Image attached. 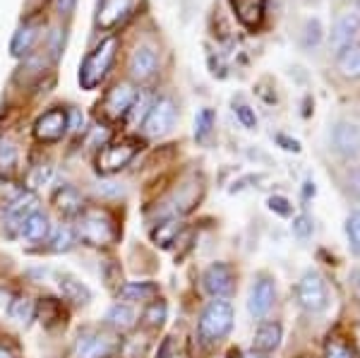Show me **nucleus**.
<instances>
[{
  "mask_svg": "<svg viewBox=\"0 0 360 358\" xmlns=\"http://www.w3.org/2000/svg\"><path fill=\"white\" fill-rule=\"evenodd\" d=\"M358 37H360V13L358 10H351V13L341 15L339 20H336V25L332 27L329 49H332V53L341 56L344 51L351 49V46H356Z\"/></svg>",
  "mask_w": 360,
  "mask_h": 358,
  "instance_id": "nucleus-7",
  "label": "nucleus"
},
{
  "mask_svg": "<svg viewBox=\"0 0 360 358\" xmlns=\"http://www.w3.org/2000/svg\"><path fill=\"white\" fill-rule=\"evenodd\" d=\"M127 70H130V77L135 79V82H147V79H152L156 70H159V58H156L154 49H149V46L135 49Z\"/></svg>",
  "mask_w": 360,
  "mask_h": 358,
  "instance_id": "nucleus-15",
  "label": "nucleus"
},
{
  "mask_svg": "<svg viewBox=\"0 0 360 358\" xmlns=\"http://www.w3.org/2000/svg\"><path fill=\"white\" fill-rule=\"evenodd\" d=\"M176 115H178L176 101L171 96H159L156 101H152V108L144 115L139 128H142L147 137H164L173 128V123H176Z\"/></svg>",
  "mask_w": 360,
  "mask_h": 358,
  "instance_id": "nucleus-4",
  "label": "nucleus"
},
{
  "mask_svg": "<svg viewBox=\"0 0 360 358\" xmlns=\"http://www.w3.org/2000/svg\"><path fill=\"white\" fill-rule=\"evenodd\" d=\"M332 144L339 157H344L348 161H358L360 159V128L353 123H346V120L336 123L332 130Z\"/></svg>",
  "mask_w": 360,
  "mask_h": 358,
  "instance_id": "nucleus-11",
  "label": "nucleus"
},
{
  "mask_svg": "<svg viewBox=\"0 0 360 358\" xmlns=\"http://www.w3.org/2000/svg\"><path fill=\"white\" fill-rule=\"evenodd\" d=\"M20 236L27 241V243H44V241H49V236H51V222H49V217H46L44 212L37 210L25 222V226H22V234Z\"/></svg>",
  "mask_w": 360,
  "mask_h": 358,
  "instance_id": "nucleus-21",
  "label": "nucleus"
},
{
  "mask_svg": "<svg viewBox=\"0 0 360 358\" xmlns=\"http://www.w3.org/2000/svg\"><path fill=\"white\" fill-rule=\"evenodd\" d=\"M75 3H77V0H53L56 13L60 17H70V15H72V10H75Z\"/></svg>",
  "mask_w": 360,
  "mask_h": 358,
  "instance_id": "nucleus-42",
  "label": "nucleus"
},
{
  "mask_svg": "<svg viewBox=\"0 0 360 358\" xmlns=\"http://www.w3.org/2000/svg\"><path fill=\"white\" fill-rule=\"evenodd\" d=\"M49 243L53 252H68L75 248V231L70 226H58L56 231H51Z\"/></svg>",
  "mask_w": 360,
  "mask_h": 358,
  "instance_id": "nucleus-27",
  "label": "nucleus"
},
{
  "mask_svg": "<svg viewBox=\"0 0 360 358\" xmlns=\"http://www.w3.org/2000/svg\"><path fill=\"white\" fill-rule=\"evenodd\" d=\"M202 284H205V291L212 293L214 298H226L233 293L236 288V276L233 269L226 262H214L207 267L205 276H202Z\"/></svg>",
  "mask_w": 360,
  "mask_h": 358,
  "instance_id": "nucleus-10",
  "label": "nucleus"
},
{
  "mask_svg": "<svg viewBox=\"0 0 360 358\" xmlns=\"http://www.w3.org/2000/svg\"><path fill=\"white\" fill-rule=\"evenodd\" d=\"M339 70L348 79H360V46H351L339 56Z\"/></svg>",
  "mask_w": 360,
  "mask_h": 358,
  "instance_id": "nucleus-26",
  "label": "nucleus"
},
{
  "mask_svg": "<svg viewBox=\"0 0 360 358\" xmlns=\"http://www.w3.org/2000/svg\"><path fill=\"white\" fill-rule=\"evenodd\" d=\"M34 313H37V308H34V303L29 301L27 296H17L8 305V315L17 322H29L34 317Z\"/></svg>",
  "mask_w": 360,
  "mask_h": 358,
  "instance_id": "nucleus-28",
  "label": "nucleus"
},
{
  "mask_svg": "<svg viewBox=\"0 0 360 358\" xmlns=\"http://www.w3.org/2000/svg\"><path fill=\"white\" fill-rule=\"evenodd\" d=\"M115 51H118V39L108 37L84 58L82 65H79V84H82V89H96L106 79L115 60Z\"/></svg>",
  "mask_w": 360,
  "mask_h": 358,
  "instance_id": "nucleus-1",
  "label": "nucleus"
},
{
  "mask_svg": "<svg viewBox=\"0 0 360 358\" xmlns=\"http://www.w3.org/2000/svg\"><path fill=\"white\" fill-rule=\"evenodd\" d=\"M113 351V342L108 337H101V334L86 332L79 334V339L75 342L72 349V358H108Z\"/></svg>",
  "mask_w": 360,
  "mask_h": 358,
  "instance_id": "nucleus-14",
  "label": "nucleus"
},
{
  "mask_svg": "<svg viewBox=\"0 0 360 358\" xmlns=\"http://www.w3.org/2000/svg\"><path fill=\"white\" fill-rule=\"evenodd\" d=\"M60 41H63V32H60V29H56V32H53V41H51V44H53V56L58 58V56H60Z\"/></svg>",
  "mask_w": 360,
  "mask_h": 358,
  "instance_id": "nucleus-45",
  "label": "nucleus"
},
{
  "mask_svg": "<svg viewBox=\"0 0 360 358\" xmlns=\"http://www.w3.org/2000/svg\"><path fill=\"white\" fill-rule=\"evenodd\" d=\"M274 301H276V286H274V281L266 279V276H259V279L255 281L252 291H250L248 310L255 317H264L271 310Z\"/></svg>",
  "mask_w": 360,
  "mask_h": 358,
  "instance_id": "nucleus-13",
  "label": "nucleus"
},
{
  "mask_svg": "<svg viewBox=\"0 0 360 358\" xmlns=\"http://www.w3.org/2000/svg\"><path fill=\"white\" fill-rule=\"evenodd\" d=\"M214 120H217V115H214L212 108H202V111L195 115V140L197 142L209 140V135H212V130H214Z\"/></svg>",
  "mask_w": 360,
  "mask_h": 358,
  "instance_id": "nucleus-29",
  "label": "nucleus"
},
{
  "mask_svg": "<svg viewBox=\"0 0 360 358\" xmlns=\"http://www.w3.org/2000/svg\"><path fill=\"white\" fill-rule=\"evenodd\" d=\"M156 296H159V286L154 281H127L118 288V298H123V301L152 303Z\"/></svg>",
  "mask_w": 360,
  "mask_h": 358,
  "instance_id": "nucleus-19",
  "label": "nucleus"
},
{
  "mask_svg": "<svg viewBox=\"0 0 360 358\" xmlns=\"http://www.w3.org/2000/svg\"><path fill=\"white\" fill-rule=\"evenodd\" d=\"M79 238L86 245H111L118 238V229H115L113 217L106 210H82L79 215Z\"/></svg>",
  "mask_w": 360,
  "mask_h": 358,
  "instance_id": "nucleus-3",
  "label": "nucleus"
},
{
  "mask_svg": "<svg viewBox=\"0 0 360 358\" xmlns=\"http://www.w3.org/2000/svg\"><path fill=\"white\" fill-rule=\"evenodd\" d=\"M37 39H39V25H34V22H25V25L15 32L13 41H10V53H13L15 58L29 56V51L34 49V44H37Z\"/></svg>",
  "mask_w": 360,
  "mask_h": 358,
  "instance_id": "nucleus-22",
  "label": "nucleus"
},
{
  "mask_svg": "<svg viewBox=\"0 0 360 358\" xmlns=\"http://www.w3.org/2000/svg\"><path fill=\"white\" fill-rule=\"evenodd\" d=\"M98 193L106 195V198H113V195H123V188L118 183H98Z\"/></svg>",
  "mask_w": 360,
  "mask_h": 358,
  "instance_id": "nucleus-43",
  "label": "nucleus"
},
{
  "mask_svg": "<svg viewBox=\"0 0 360 358\" xmlns=\"http://www.w3.org/2000/svg\"><path fill=\"white\" fill-rule=\"evenodd\" d=\"M231 327H233V308H231L229 301L217 298L205 308L197 332H200V339L205 344H217L231 332Z\"/></svg>",
  "mask_w": 360,
  "mask_h": 358,
  "instance_id": "nucleus-2",
  "label": "nucleus"
},
{
  "mask_svg": "<svg viewBox=\"0 0 360 358\" xmlns=\"http://www.w3.org/2000/svg\"><path fill=\"white\" fill-rule=\"evenodd\" d=\"M17 166V149L5 137H0V173H10Z\"/></svg>",
  "mask_w": 360,
  "mask_h": 358,
  "instance_id": "nucleus-31",
  "label": "nucleus"
},
{
  "mask_svg": "<svg viewBox=\"0 0 360 358\" xmlns=\"http://www.w3.org/2000/svg\"><path fill=\"white\" fill-rule=\"evenodd\" d=\"M322 39V22L319 20H307L305 32H303V46L305 49H315Z\"/></svg>",
  "mask_w": 360,
  "mask_h": 358,
  "instance_id": "nucleus-34",
  "label": "nucleus"
},
{
  "mask_svg": "<svg viewBox=\"0 0 360 358\" xmlns=\"http://www.w3.org/2000/svg\"><path fill=\"white\" fill-rule=\"evenodd\" d=\"M266 207H269V210L278 217H291V212H293L291 202L283 198V195H271V198L266 200Z\"/></svg>",
  "mask_w": 360,
  "mask_h": 358,
  "instance_id": "nucleus-38",
  "label": "nucleus"
},
{
  "mask_svg": "<svg viewBox=\"0 0 360 358\" xmlns=\"http://www.w3.org/2000/svg\"><path fill=\"white\" fill-rule=\"evenodd\" d=\"M68 132V111L63 108H51L44 115H39L34 123V137L39 142H58Z\"/></svg>",
  "mask_w": 360,
  "mask_h": 358,
  "instance_id": "nucleus-9",
  "label": "nucleus"
},
{
  "mask_svg": "<svg viewBox=\"0 0 360 358\" xmlns=\"http://www.w3.org/2000/svg\"><path fill=\"white\" fill-rule=\"evenodd\" d=\"M236 115L243 123V128H248V130L257 128V115H255V111L248 106V103H236Z\"/></svg>",
  "mask_w": 360,
  "mask_h": 358,
  "instance_id": "nucleus-39",
  "label": "nucleus"
},
{
  "mask_svg": "<svg viewBox=\"0 0 360 358\" xmlns=\"http://www.w3.org/2000/svg\"><path fill=\"white\" fill-rule=\"evenodd\" d=\"M231 8L243 27L257 29L266 13V0H231Z\"/></svg>",
  "mask_w": 360,
  "mask_h": 358,
  "instance_id": "nucleus-17",
  "label": "nucleus"
},
{
  "mask_svg": "<svg viewBox=\"0 0 360 358\" xmlns=\"http://www.w3.org/2000/svg\"><path fill=\"white\" fill-rule=\"evenodd\" d=\"M0 358H13L10 356V351H5V346H0Z\"/></svg>",
  "mask_w": 360,
  "mask_h": 358,
  "instance_id": "nucleus-47",
  "label": "nucleus"
},
{
  "mask_svg": "<svg viewBox=\"0 0 360 358\" xmlns=\"http://www.w3.org/2000/svg\"><path fill=\"white\" fill-rule=\"evenodd\" d=\"M58 288H60L63 298H68V301H72L77 305H84V303L91 301L89 288H86L79 279H75V276H70V274H63L60 279H58Z\"/></svg>",
  "mask_w": 360,
  "mask_h": 358,
  "instance_id": "nucleus-23",
  "label": "nucleus"
},
{
  "mask_svg": "<svg viewBox=\"0 0 360 358\" xmlns=\"http://www.w3.org/2000/svg\"><path fill=\"white\" fill-rule=\"evenodd\" d=\"M53 178V169L49 164H39L37 169L29 173V186L32 188H39V186H46V183Z\"/></svg>",
  "mask_w": 360,
  "mask_h": 358,
  "instance_id": "nucleus-35",
  "label": "nucleus"
},
{
  "mask_svg": "<svg viewBox=\"0 0 360 358\" xmlns=\"http://www.w3.org/2000/svg\"><path fill=\"white\" fill-rule=\"evenodd\" d=\"M346 236H348V243H351V250L360 255V210L353 212L346 219Z\"/></svg>",
  "mask_w": 360,
  "mask_h": 358,
  "instance_id": "nucleus-33",
  "label": "nucleus"
},
{
  "mask_svg": "<svg viewBox=\"0 0 360 358\" xmlns=\"http://www.w3.org/2000/svg\"><path fill=\"white\" fill-rule=\"evenodd\" d=\"M139 152V144L135 140H120V142H113V144H106L101 149L96 159V166L101 173H115L120 169H125L135 154Z\"/></svg>",
  "mask_w": 360,
  "mask_h": 358,
  "instance_id": "nucleus-6",
  "label": "nucleus"
},
{
  "mask_svg": "<svg viewBox=\"0 0 360 358\" xmlns=\"http://www.w3.org/2000/svg\"><path fill=\"white\" fill-rule=\"evenodd\" d=\"M132 0H101L96 10V27L98 29H115L130 13Z\"/></svg>",
  "mask_w": 360,
  "mask_h": 358,
  "instance_id": "nucleus-16",
  "label": "nucleus"
},
{
  "mask_svg": "<svg viewBox=\"0 0 360 358\" xmlns=\"http://www.w3.org/2000/svg\"><path fill=\"white\" fill-rule=\"evenodd\" d=\"M348 190H351L356 198H360V169L348 173Z\"/></svg>",
  "mask_w": 360,
  "mask_h": 358,
  "instance_id": "nucleus-44",
  "label": "nucleus"
},
{
  "mask_svg": "<svg viewBox=\"0 0 360 358\" xmlns=\"http://www.w3.org/2000/svg\"><path fill=\"white\" fill-rule=\"evenodd\" d=\"M358 13H360V0H358Z\"/></svg>",
  "mask_w": 360,
  "mask_h": 358,
  "instance_id": "nucleus-48",
  "label": "nucleus"
},
{
  "mask_svg": "<svg viewBox=\"0 0 360 358\" xmlns=\"http://www.w3.org/2000/svg\"><path fill=\"white\" fill-rule=\"evenodd\" d=\"M324 358H356V354L351 351V346L339 342V339H332L324 349Z\"/></svg>",
  "mask_w": 360,
  "mask_h": 358,
  "instance_id": "nucleus-36",
  "label": "nucleus"
},
{
  "mask_svg": "<svg viewBox=\"0 0 360 358\" xmlns=\"http://www.w3.org/2000/svg\"><path fill=\"white\" fill-rule=\"evenodd\" d=\"M180 231H183V224L178 219H168V222H161L159 226L152 231V241L161 248H171L178 241Z\"/></svg>",
  "mask_w": 360,
  "mask_h": 358,
  "instance_id": "nucleus-25",
  "label": "nucleus"
},
{
  "mask_svg": "<svg viewBox=\"0 0 360 358\" xmlns=\"http://www.w3.org/2000/svg\"><path fill=\"white\" fill-rule=\"evenodd\" d=\"M166 313H168V308H166V303L164 301H154L147 305V310H144V325L147 327H161L164 325V320H166Z\"/></svg>",
  "mask_w": 360,
  "mask_h": 358,
  "instance_id": "nucleus-30",
  "label": "nucleus"
},
{
  "mask_svg": "<svg viewBox=\"0 0 360 358\" xmlns=\"http://www.w3.org/2000/svg\"><path fill=\"white\" fill-rule=\"evenodd\" d=\"M37 195L34 193H20L15 200L8 202V207H5V231H8V236H17L22 234V226H25V222L29 217L37 212Z\"/></svg>",
  "mask_w": 360,
  "mask_h": 358,
  "instance_id": "nucleus-8",
  "label": "nucleus"
},
{
  "mask_svg": "<svg viewBox=\"0 0 360 358\" xmlns=\"http://www.w3.org/2000/svg\"><path fill=\"white\" fill-rule=\"evenodd\" d=\"M310 195H315V183L307 181L305 183V198H310Z\"/></svg>",
  "mask_w": 360,
  "mask_h": 358,
  "instance_id": "nucleus-46",
  "label": "nucleus"
},
{
  "mask_svg": "<svg viewBox=\"0 0 360 358\" xmlns=\"http://www.w3.org/2000/svg\"><path fill=\"white\" fill-rule=\"evenodd\" d=\"M276 142L281 144V149H286V152H293V154L300 152V142L288 135H276Z\"/></svg>",
  "mask_w": 360,
  "mask_h": 358,
  "instance_id": "nucleus-41",
  "label": "nucleus"
},
{
  "mask_svg": "<svg viewBox=\"0 0 360 358\" xmlns=\"http://www.w3.org/2000/svg\"><path fill=\"white\" fill-rule=\"evenodd\" d=\"M149 108H152V96L142 91V94H137V99H135V103H132L130 111H127L125 118H130L135 125H142V120H144V115L149 113Z\"/></svg>",
  "mask_w": 360,
  "mask_h": 358,
  "instance_id": "nucleus-32",
  "label": "nucleus"
},
{
  "mask_svg": "<svg viewBox=\"0 0 360 358\" xmlns=\"http://www.w3.org/2000/svg\"><path fill=\"white\" fill-rule=\"evenodd\" d=\"M135 322H137L135 310H132L130 305H125V303H115L113 308L106 313V325L113 327L115 332L132 330V327H135Z\"/></svg>",
  "mask_w": 360,
  "mask_h": 358,
  "instance_id": "nucleus-24",
  "label": "nucleus"
},
{
  "mask_svg": "<svg viewBox=\"0 0 360 358\" xmlns=\"http://www.w3.org/2000/svg\"><path fill=\"white\" fill-rule=\"evenodd\" d=\"M295 298H298L300 308L307 313H322L329 303L327 286H324L322 276L317 272H305L300 276L298 286H295Z\"/></svg>",
  "mask_w": 360,
  "mask_h": 358,
  "instance_id": "nucleus-5",
  "label": "nucleus"
},
{
  "mask_svg": "<svg viewBox=\"0 0 360 358\" xmlns=\"http://www.w3.org/2000/svg\"><path fill=\"white\" fill-rule=\"evenodd\" d=\"M84 128V115L77 111V108H70L68 111V130L79 132Z\"/></svg>",
  "mask_w": 360,
  "mask_h": 358,
  "instance_id": "nucleus-40",
  "label": "nucleus"
},
{
  "mask_svg": "<svg viewBox=\"0 0 360 358\" xmlns=\"http://www.w3.org/2000/svg\"><path fill=\"white\" fill-rule=\"evenodd\" d=\"M53 205H56V210L65 217H77V215H82V210H84L82 193L72 186L58 188L53 193Z\"/></svg>",
  "mask_w": 360,
  "mask_h": 358,
  "instance_id": "nucleus-18",
  "label": "nucleus"
},
{
  "mask_svg": "<svg viewBox=\"0 0 360 358\" xmlns=\"http://www.w3.org/2000/svg\"><path fill=\"white\" fill-rule=\"evenodd\" d=\"M281 325H276V322H264V325L257 327V332H255L252 337V349L259 351V354H269V351L278 349V344H281Z\"/></svg>",
  "mask_w": 360,
  "mask_h": 358,
  "instance_id": "nucleus-20",
  "label": "nucleus"
},
{
  "mask_svg": "<svg viewBox=\"0 0 360 358\" xmlns=\"http://www.w3.org/2000/svg\"><path fill=\"white\" fill-rule=\"evenodd\" d=\"M291 229H293V234L298 236L300 241L310 238V236H312V219L307 217V215H298V217H293Z\"/></svg>",
  "mask_w": 360,
  "mask_h": 358,
  "instance_id": "nucleus-37",
  "label": "nucleus"
},
{
  "mask_svg": "<svg viewBox=\"0 0 360 358\" xmlns=\"http://www.w3.org/2000/svg\"><path fill=\"white\" fill-rule=\"evenodd\" d=\"M137 99V91L132 89V84H115L111 91L106 94V99H103V111H106L108 118L113 120H120L125 118L127 111L132 108V103Z\"/></svg>",
  "mask_w": 360,
  "mask_h": 358,
  "instance_id": "nucleus-12",
  "label": "nucleus"
}]
</instances>
